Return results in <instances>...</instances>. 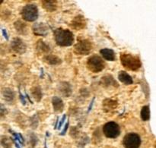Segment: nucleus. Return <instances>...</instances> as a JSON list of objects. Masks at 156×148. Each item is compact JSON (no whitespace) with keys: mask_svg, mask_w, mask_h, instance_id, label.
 Masks as SVG:
<instances>
[{"mask_svg":"<svg viewBox=\"0 0 156 148\" xmlns=\"http://www.w3.org/2000/svg\"><path fill=\"white\" fill-rule=\"evenodd\" d=\"M54 38L56 44L60 46H69L74 42V36L70 30L57 28L54 31Z\"/></svg>","mask_w":156,"mask_h":148,"instance_id":"1","label":"nucleus"},{"mask_svg":"<svg viewBox=\"0 0 156 148\" xmlns=\"http://www.w3.org/2000/svg\"><path fill=\"white\" fill-rule=\"evenodd\" d=\"M120 62L125 68L131 71H136L142 66L140 58L129 53H122L120 55Z\"/></svg>","mask_w":156,"mask_h":148,"instance_id":"2","label":"nucleus"},{"mask_svg":"<svg viewBox=\"0 0 156 148\" xmlns=\"http://www.w3.org/2000/svg\"><path fill=\"white\" fill-rule=\"evenodd\" d=\"M87 67L93 73H98L105 68V62L98 56H91L87 62Z\"/></svg>","mask_w":156,"mask_h":148,"instance_id":"3","label":"nucleus"},{"mask_svg":"<svg viewBox=\"0 0 156 148\" xmlns=\"http://www.w3.org/2000/svg\"><path fill=\"white\" fill-rule=\"evenodd\" d=\"M21 16L26 21H34L38 17V9L34 4H28L23 7Z\"/></svg>","mask_w":156,"mask_h":148,"instance_id":"4","label":"nucleus"},{"mask_svg":"<svg viewBox=\"0 0 156 148\" xmlns=\"http://www.w3.org/2000/svg\"><path fill=\"white\" fill-rule=\"evenodd\" d=\"M93 49V45L91 42L88 40H80L75 45L74 52L77 55H88Z\"/></svg>","mask_w":156,"mask_h":148,"instance_id":"5","label":"nucleus"},{"mask_svg":"<svg viewBox=\"0 0 156 148\" xmlns=\"http://www.w3.org/2000/svg\"><path fill=\"white\" fill-rule=\"evenodd\" d=\"M103 132L107 138H116L120 134V126L114 122H110L104 126Z\"/></svg>","mask_w":156,"mask_h":148,"instance_id":"6","label":"nucleus"},{"mask_svg":"<svg viewBox=\"0 0 156 148\" xmlns=\"http://www.w3.org/2000/svg\"><path fill=\"white\" fill-rule=\"evenodd\" d=\"M123 144L125 148H139L141 144V138L136 133L127 134L123 138Z\"/></svg>","mask_w":156,"mask_h":148,"instance_id":"7","label":"nucleus"},{"mask_svg":"<svg viewBox=\"0 0 156 148\" xmlns=\"http://www.w3.org/2000/svg\"><path fill=\"white\" fill-rule=\"evenodd\" d=\"M11 48L18 54H23L27 50V46L21 38L15 37L11 43Z\"/></svg>","mask_w":156,"mask_h":148,"instance_id":"8","label":"nucleus"},{"mask_svg":"<svg viewBox=\"0 0 156 148\" xmlns=\"http://www.w3.org/2000/svg\"><path fill=\"white\" fill-rule=\"evenodd\" d=\"M34 33L36 36H45L48 34L49 32V27H47V24L44 23L39 22V23H35L34 24L33 27H32Z\"/></svg>","mask_w":156,"mask_h":148,"instance_id":"9","label":"nucleus"},{"mask_svg":"<svg viewBox=\"0 0 156 148\" xmlns=\"http://www.w3.org/2000/svg\"><path fill=\"white\" fill-rule=\"evenodd\" d=\"M86 20L83 15H77L73 18L71 22V27L75 30H82L86 27Z\"/></svg>","mask_w":156,"mask_h":148,"instance_id":"10","label":"nucleus"},{"mask_svg":"<svg viewBox=\"0 0 156 148\" xmlns=\"http://www.w3.org/2000/svg\"><path fill=\"white\" fill-rule=\"evenodd\" d=\"M58 91L59 94H62L63 97H69L72 94V86L68 82H60L58 86Z\"/></svg>","mask_w":156,"mask_h":148,"instance_id":"11","label":"nucleus"},{"mask_svg":"<svg viewBox=\"0 0 156 148\" xmlns=\"http://www.w3.org/2000/svg\"><path fill=\"white\" fill-rule=\"evenodd\" d=\"M100 83L103 85L104 87H118L117 81L114 78L112 75L111 74H107V75L103 76L102 78L101 79Z\"/></svg>","mask_w":156,"mask_h":148,"instance_id":"12","label":"nucleus"},{"mask_svg":"<svg viewBox=\"0 0 156 148\" xmlns=\"http://www.w3.org/2000/svg\"><path fill=\"white\" fill-rule=\"evenodd\" d=\"M100 53L105 59L108 61H113L116 60V55L114 50H111V49H102L100 50Z\"/></svg>","mask_w":156,"mask_h":148,"instance_id":"13","label":"nucleus"},{"mask_svg":"<svg viewBox=\"0 0 156 148\" xmlns=\"http://www.w3.org/2000/svg\"><path fill=\"white\" fill-rule=\"evenodd\" d=\"M3 99L7 102H13L15 98V94L10 88H3L2 91Z\"/></svg>","mask_w":156,"mask_h":148,"instance_id":"14","label":"nucleus"},{"mask_svg":"<svg viewBox=\"0 0 156 148\" xmlns=\"http://www.w3.org/2000/svg\"><path fill=\"white\" fill-rule=\"evenodd\" d=\"M44 61L51 65H58L62 63V60L54 55H47L44 57Z\"/></svg>","mask_w":156,"mask_h":148,"instance_id":"15","label":"nucleus"},{"mask_svg":"<svg viewBox=\"0 0 156 148\" xmlns=\"http://www.w3.org/2000/svg\"><path fill=\"white\" fill-rule=\"evenodd\" d=\"M118 78L122 83H123L124 84L126 85L132 84L133 82V78L131 77V76L124 71H121L119 72Z\"/></svg>","mask_w":156,"mask_h":148,"instance_id":"16","label":"nucleus"},{"mask_svg":"<svg viewBox=\"0 0 156 148\" xmlns=\"http://www.w3.org/2000/svg\"><path fill=\"white\" fill-rule=\"evenodd\" d=\"M52 103H53V109H54L55 112H62L63 110V102L59 97H53L52 99Z\"/></svg>","mask_w":156,"mask_h":148,"instance_id":"17","label":"nucleus"},{"mask_svg":"<svg viewBox=\"0 0 156 148\" xmlns=\"http://www.w3.org/2000/svg\"><path fill=\"white\" fill-rule=\"evenodd\" d=\"M42 3V6L44 9H45L47 12H54L56 10V8H57V2L56 1H44L41 2Z\"/></svg>","mask_w":156,"mask_h":148,"instance_id":"18","label":"nucleus"},{"mask_svg":"<svg viewBox=\"0 0 156 148\" xmlns=\"http://www.w3.org/2000/svg\"><path fill=\"white\" fill-rule=\"evenodd\" d=\"M117 106V102L115 100H110V99H106L103 102V109H105V112H109V111L113 110L116 109Z\"/></svg>","mask_w":156,"mask_h":148,"instance_id":"19","label":"nucleus"},{"mask_svg":"<svg viewBox=\"0 0 156 148\" xmlns=\"http://www.w3.org/2000/svg\"><path fill=\"white\" fill-rule=\"evenodd\" d=\"M15 27L16 29L17 32L21 34H27V26L21 21L18 20L15 23Z\"/></svg>","mask_w":156,"mask_h":148,"instance_id":"20","label":"nucleus"},{"mask_svg":"<svg viewBox=\"0 0 156 148\" xmlns=\"http://www.w3.org/2000/svg\"><path fill=\"white\" fill-rule=\"evenodd\" d=\"M30 94H31L33 98L37 102H39L41 100V98H42V91H41V88L38 86L32 88L31 90H30Z\"/></svg>","mask_w":156,"mask_h":148,"instance_id":"21","label":"nucleus"},{"mask_svg":"<svg viewBox=\"0 0 156 148\" xmlns=\"http://www.w3.org/2000/svg\"><path fill=\"white\" fill-rule=\"evenodd\" d=\"M37 49L39 50L41 53H47L50 51V48L48 45L45 43L44 41L39 40L38 43H37Z\"/></svg>","mask_w":156,"mask_h":148,"instance_id":"22","label":"nucleus"},{"mask_svg":"<svg viewBox=\"0 0 156 148\" xmlns=\"http://www.w3.org/2000/svg\"><path fill=\"white\" fill-rule=\"evenodd\" d=\"M141 118L143 121H148L150 119V110L149 106H143L141 110Z\"/></svg>","mask_w":156,"mask_h":148,"instance_id":"23","label":"nucleus"},{"mask_svg":"<svg viewBox=\"0 0 156 148\" xmlns=\"http://www.w3.org/2000/svg\"><path fill=\"white\" fill-rule=\"evenodd\" d=\"M1 144L4 148H12V143L10 138L8 137L2 136L1 138Z\"/></svg>","mask_w":156,"mask_h":148,"instance_id":"24","label":"nucleus"},{"mask_svg":"<svg viewBox=\"0 0 156 148\" xmlns=\"http://www.w3.org/2000/svg\"><path fill=\"white\" fill-rule=\"evenodd\" d=\"M37 143V137H36V135L32 134L30 137V144L31 145V147H34V146L36 145Z\"/></svg>","mask_w":156,"mask_h":148,"instance_id":"25","label":"nucleus"},{"mask_svg":"<svg viewBox=\"0 0 156 148\" xmlns=\"http://www.w3.org/2000/svg\"><path fill=\"white\" fill-rule=\"evenodd\" d=\"M70 135L73 138H76V137L79 135V130H77V128L74 127V128H72L71 129V132H70Z\"/></svg>","mask_w":156,"mask_h":148,"instance_id":"26","label":"nucleus"},{"mask_svg":"<svg viewBox=\"0 0 156 148\" xmlns=\"http://www.w3.org/2000/svg\"><path fill=\"white\" fill-rule=\"evenodd\" d=\"M66 115H64L63 116H62V118L61 119V120L59 121V126H58V129H61V127H62V126L63 125L64 122H65V120H66Z\"/></svg>","mask_w":156,"mask_h":148,"instance_id":"27","label":"nucleus"},{"mask_svg":"<svg viewBox=\"0 0 156 148\" xmlns=\"http://www.w3.org/2000/svg\"><path fill=\"white\" fill-rule=\"evenodd\" d=\"M68 126H69V121H67V123H66V124L65 125V128H64L63 131H62V133L60 134L61 135H65V134H66V131H67V129H68Z\"/></svg>","mask_w":156,"mask_h":148,"instance_id":"28","label":"nucleus"},{"mask_svg":"<svg viewBox=\"0 0 156 148\" xmlns=\"http://www.w3.org/2000/svg\"><path fill=\"white\" fill-rule=\"evenodd\" d=\"M20 98H21V102H22L23 104L25 105L26 104V100H25V98H24V96H23L22 94H21V92H20Z\"/></svg>","mask_w":156,"mask_h":148,"instance_id":"29","label":"nucleus"},{"mask_svg":"<svg viewBox=\"0 0 156 148\" xmlns=\"http://www.w3.org/2000/svg\"><path fill=\"white\" fill-rule=\"evenodd\" d=\"M2 33H3V35H4L5 38V39L8 40H9V36H8L7 32H6L5 30H4V29H2Z\"/></svg>","mask_w":156,"mask_h":148,"instance_id":"30","label":"nucleus"},{"mask_svg":"<svg viewBox=\"0 0 156 148\" xmlns=\"http://www.w3.org/2000/svg\"><path fill=\"white\" fill-rule=\"evenodd\" d=\"M5 114H6V112H5L4 110V106L3 105H1V116L2 117Z\"/></svg>","mask_w":156,"mask_h":148,"instance_id":"31","label":"nucleus"},{"mask_svg":"<svg viewBox=\"0 0 156 148\" xmlns=\"http://www.w3.org/2000/svg\"><path fill=\"white\" fill-rule=\"evenodd\" d=\"M94 98H93L92 101H91V103H90V105H89V107H88V112H90V110H91V108H92L93 103H94Z\"/></svg>","mask_w":156,"mask_h":148,"instance_id":"32","label":"nucleus"}]
</instances>
